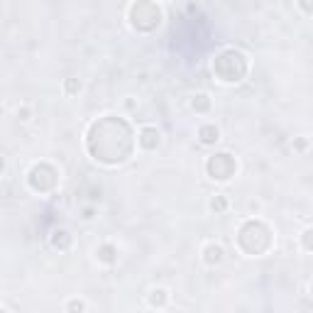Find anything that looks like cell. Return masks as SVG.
Instances as JSON below:
<instances>
[{"label": "cell", "instance_id": "6", "mask_svg": "<svg viewBox=\"0 0 313 313\" xmlns=\"http://www.w3.org/2000/svg\"><path fill=\"white\" fill-rule=\"evenodd\" d=\"M164 294H166V291H164V289H155V291H152V296H150V301H152V304H155V306H156V301H159V304H161V301H164V299H166V296H164Z\"/></svg>", "mask_w": 313, "mask_h": 313}, {"label": "cell", "instance_id": "1", "mask_svg": "<svg viewBox=\"0 0 313 313\" xmlns=\"http://www.w3.org/2000/svg\"><path fill=\"white\" fill-rule=\"evenodd\" d=\"M235 169H237V164L230 155H213L208 161V174L218 181H228L235 174Z\"/></svg>", "mask_w": 313, "mask_h": 313}, {"label": "cell", "instance_id": "3", "mask_svg": "<svg viewBox=\"0 0 313 313\" xmlns=\"http://www.w3.org/2000/svg\"><path fill=\"white\" fill-rule=\"evenodd\" d=\"M140 145L147 147V150H152L155 145H159V132H156L155 127H142L140 130Z\"/></svg>", "mask_w": 313, "mask_h": 313}, {"label": "cell", "instance_id": "5", "mask_svg": "<svg viewBox=\"0 0 313 313\" xmlns=\"http://www.w3.org/2000/svg\"><path fill=\"white\" fill-rule=\"evenodd\" d=\"M201 142H203V145H213V142H218V127H213V125H203V127H201Z\"/></svg>", "mask_w": 313, "mask_h": 313}, {"label": "cell", "instance_id": "2", "mask_svg": "<svg viewBox=\"0 0 313 313\" xmlns=\"http://www.w3.org/2000/svg\"><path fill=\"white\" fill-rule=\"evenodd\" d=\"M130 17H132V25L137 30H142V22L145 20H150V25L155 27V25H159V20H161V10L156 5H152V2H140V5H132L130 7Z\"/></svg>", "mask_w": 313, "mask_h": 313}, {"label": "cell", "instance_id": "7", "mask_svg": "<svg viewBox=\"0 0 313 313\" xmlns=\"http://www.w3.org/2000/svg\"><path fill=\"white\" fill-rule=\"evenodd\" d=\"M69 306H71V311H83V304H81V301H71V304H69Z\"/></svg>", "mask_w": 313, "mask_h": 313}, {"label": "cell", "instance_id": "4", "mask_svg": "<svg viewBox=\"0 0 313 313\" xmlns=\"http://www.w3.org/2000/svg\"><path fill=\"white\" fill-rule=\"evenodd\" d=\"M223 247L220 245H208L206 250H203V260L208 262V264H220L223 262Z\"/></svg>", "mask_w": 313, "mask_h": 313}]
</instances>
